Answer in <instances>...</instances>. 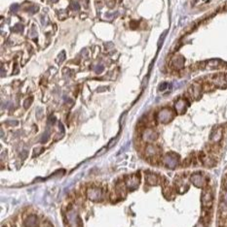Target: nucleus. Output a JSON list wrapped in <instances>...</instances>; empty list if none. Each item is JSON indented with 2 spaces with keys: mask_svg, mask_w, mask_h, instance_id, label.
Wrapping results in <instances>:
<instances>
[{
  "mask_svg": "<svg viewBox=\"0 0 227 227\" xmlns=\"http://www.w3.org/2000/svg\"><path fill=\"white\" fill-rule=\"evenodd\" d=\"M127 190H128V187H127L125 181H120L115 184V191L117 192V194L120 196V197H124L127 193Z\"/></svg>",
  "mask_w": 227,
  "mask_h": 227,
  "instance_id": "obj_15",
  "label": "nucleus"
},
{
  "mask_svg": "<svg viewBox=\"0 0 227 227\" xmlns=\"http://www.w3.org/2000/svg\"><path fill=\"white\" fill-rule=\"evenodd\" d=\"M42 116H43V110H42L41 108H39L38 110L36 111V117L40 119L41 117H42Z\"/></svg>",
  "mask_w": 227,
  "mask_h": 227,
  "instance_id": "obj_29",
  "label": "nucleus"
},
{
  "mask_svg": "<svg viewBox=\"0 0 227 227\" xmlns=\"http://www.w3.org/2000/svg\"><path fill=\"white\" fill-rule=\"evenodd\" d=\"M157 138H158V133L150 127L145 128L141 133V139L146 143H152Z\"/></svg>",
  "mask_w": 227,
  "mask_h": 227,
  "instance_id": "obj_7",
  "label": "nucleus"
},
{
  "mask_svg": "<svg viewBox=\"0 0 227 227\" xmlns=\"http://www.w3.org/2000/svg\"><path fill=\"white\" fill-rule=\"evenodd\" d=\"M202 205L205 209H210L213 206L214 202V194L213 191L210 187H205L202 193V197H201Z\"/></svg>",
  "mask_w": 227,
  "mask_h": 227,
  "instance_id": "obj_3",
  "label": "nucleus"
},
{
  "mask_svg": "<svg viewBox=\"0 0 227 227\" xmlns=\"http://www.w3.org/2000/svg\"><path fill=\"white\" fill-rule=\"evenodd\" d=\"M200 159H201V162L207 167H213V166L216 165V160H214L213 157L209 156V155H205L204 153L202 154V156H200Z\"/></svg>",
  "mask_w": 227,
  "mask_h": 227,
  "instance_id": "obj_17",
  "label": "nucleus"
},
{
  "mask_svg": "<svg viewBox=\"0 0 227 227\" xmlns=\"http://www.w3.org/2000/svg\"><path fill=\"white\" fill-rule=\"evenodd\" d=\"M222 136H223L222 128H220V127H217V128L214 129L213 131H211V136H210V140H211V143L216 144V143H218V142L221 141Z\"/></svg>",
  "mask_w": 227,
  "mask_h": 227,
  "instance_id": "obj_13",
  "label": "nucleus"
},
{
  "mask_svg": "<svg viewBox=\"0 0 227 227\" xmlns=\"http://www.w3.org/2000/svg\"><path fill=\"white\" fill-rule=\"evenodd\" d=\"M190 181L198 188H205L207 186V179L201 173H194L190 176Z\"/></svg>",
  "mask_w": 227,
  "mask_h": 227,
  "instance_id": "obj_5",
  "label": "nucleus"
},
{
  "mask_svg": "<svg viewBox=\"0 0 227 227\" xmlns=\"http://www.w3.org/2000/svg\"><path fill=\"white\" fill-rule=\"evenodd\" d=\"M198 65L200 66V68H203V69H218V68L224 67V66H227V63L223 62L219 59H211L203 63H199Z\"/></svg>",
  "mask_w": 227,
  "mask_h": 227,
  "instance_id": "obj_6",
  "label": "nucleus"
},
{
  "mask_svg": "<svg viewBox=\"0 0 227 227\" xmlns=\"http://www.w3.org/2000/svg\"><path fill=\"white\" fill-rule=\"evenodd\" d=\"M6 76V73H5V69H4V67L2 66V68H1V77L2 78H4Z\"/></svg>",
  "mask_w": 227,
  "mask_h": 227,
  "instance_id": "obj_39",
  "label": "nucleus"
},
{
  "mask_svg": "<svg viewBox=\"0 0 227 227\" xmlns=\"http://www.w3.org/2000/svg\"><path fill=\"white\" fill-rule=\"evenodd\" d=\"M162 162L166 167L170 168V169H175L177 167V165L179 164V157L177 154L175 153H167L166 155L163 157Z\"/></svg>",
  "mask_w": 227,
  "mask_h": 227,
  "instance_id": "obj_2",
  "label": "nucleus"
},
{
  "mask_svg": "<svg viewBox=\"0 0 227 227\" xmlns=\"http://www.w3.org/2000/svg\"><path fill=\"white\" fill-rule=\"evenodd\" d=\"M166 34H167V32H164V33H163V35L161 36V38H160V40H159V43H158V46H159V47H161V42H163V41H164V39H165V36H166Z\"/></svg>",
  "mask_w": 227,
  "mask_h": 227,
  "instance_id": "obj_35",
  "label": "nucleus"
},
{
  "mask_svg": "<svg viewBox=\"0 0 227 227\" xmlns=\"http://www.w3.org/2000/svg\"><path fill=\"white\" fill-rule=\"evenodd\" d=\"M19 73V69H18V63H15V71L13 72V74H18Z\"/></svg>",
  "mask_w": 227,
  "mask_h": 227,
  "instance_id": "obj_38",
  "label": "nucleus"
},
{
  "mask_svg": "<svg viewBox=\"0 0 227 227\" xmlns=\"http://www.w3.org/2000/svg\"><path fill=\"white\" fill-rule=\"evenodd\" d=\"M174 117L175 113L170 108H163L156 114V119L160 123H169Z\"/></svg>",
  "mask_w": 227,
  "mask_h": 227,
  "instance_id": "obj_1",
  "label": "nucleus"
},
{
  "mask_svg": "<svg viewBox=\"0 0 227 227\" xmlns=\"http://www.w3.org/2000/svg\"><path fill=\"white\" fill-rule=\"evenodd\" d=\"M187 107H188V102L184 98H179L175 103V110L179 115H182L185 113Z\"/></svg>",
  "mask_w": 227,
  "mask_h": 227,
  "instance_id": "obj_10",
  "label": "nucleus"
},
{
  "mask_svg": "<svg viewBox=\"0 0 227 227\" xmlns=\"http://www.w3.org/2000/svg\"><path fill=\"white\" fill-rule=\"evenodd\" d=\"M25 226L26 227H37L38 226V219L34 214H31L26 217L25 220Z\"/></svg>",
  "mask_w": 227,
  "mask_h": 227,
  "instance_id": "obj_18",
  "label": "nucleus"
},
{
  "mask_svg": "<svg viewBox=\"0 0 227 227\" xmlns=\"http://www.w3.org/2000/svg\"><path fill=\"white\" fill-rule=\"evenodd\" d=\"M65 51H62V53H60V54L57 56V63H62V62L65 61Z\"/></svg>",
  "mask_w": 227,
  "mask_h": 227,
  "instance_id": "obj_24",
  "label": "nucleus"
},
{
  "mask_svg": "<svg viewBox=\"0 0 227 227\" xmlns=\"http://www.w3.org/2000/svg\"><path fill=\"white\" fill-rule=\"evenodd\" d=\"M83 3V5L85 6V8H88V4H89V0H80Z\"/></svg>",
  "mask_w": 227,
  "mask_h": 227,
  "instance_id": "obj_37",
  "label": "nucleus"
},
{
  "mask_svg": "<svg viewBox=\"0 0 227 227\" xmlns=\"http://www.w3.org/2000/svg\"><path fill=\"white\" fill-rule=\"evenodd\" d=\"M29 35H30V37H36V36H37V32H36V30H35V25L32 26L31 30H30Z\"/></svg>",
  "mask_w": 227,
  "mask_h": 227,
  "instance_id": "obj_30",
  "label": "nucleus"
},
{
  "mask_svg": "<svg viewBox=\"0 0 227 227\" xmlns=\"http://www.w3.org/2000/svg\"><path fill=\"white\" fill-rule=\"evenodd\" d=\"M12 30L15 32H22L23 30V26L22 23H17V25H15V26L12 28Z\"/></svg>",
  "mask_w": 227,
  "mask_h": 227,
  "instance_id": "obj_26",
  "label": "nucleus"
},
{
  "mask_svg": "<svg viewBox=\"0 0 227 227\" xmlns=\"http://www.w3.org/2000/svg\"><path fill=\"white\" fill-rule=\"evenodd\" d=\"M56 117H54V116H51L49 119H48V125H50V124H55V122H56Z\"/></svg>",
  "mask_w": 227,
  "mask_h": 227,
  "instance_id": "obj_28",
  "label": "nucleus"
},
{
  "mask_svg": "<svg viewBox=\"0 0 227 227\" xmlns=\"http://www.w3.org/2000/svg\"><path fill=\"white\" fill-rule=\"evenodd\" d=\"M168 87V84L167 83H164V84H161L159 86V90H165Z\"/></svg>",
  "mask_w": 227,
  "mask_h": 227,
  "instance_id": "obj_34",
  "label": "nucleus"
},
{
  "mask_svg": "<svg viewBox=\"0 0 227 227\" xmlns=\"http://www.w3.org/2000/svg\"><path fill=\"white\" fill-rule=\"evenodd\" d=\"M224 186H225V189L227 190V177L225 178V181H224Z\"/></svg>",
  "mask_w": 227,
  "mask_h": 227,
  "instance_id": "obj_40",
  "label": "nucleus"
},
{
  "mask_svg": "<svg viewBox=\"0 0 227 227\" xmlns=\"http://www.w3.org/2000/svg\"><path fill=\"white\" fill-rule=\"evenodd\" d=\"M86 195L90 200L94 202H99L101 200L102 196H104V192L99 187H89L86 190Z\"/></svg>",
  "mask_w": 227,
  "mask_h": 227,
  "instance_id": "obj_4",
  "label": "nucleus"
},
{
  "mask_svg": "<svg viewBox=\"0 0 227 227\" xmlns=\"http://www.w3.org/2000/svg\"><path fill=\"white\" fill-rule=\"evenodd\" d=\"M32 102H33V97L32 96H30V97H28L25 100V102H23V108L25 109H28L30 106H31V104H32Z\"/></svg>",
  "mask_w": 227,
  "mask_h": 227,
  "instance_id": "obj_23",
  "label": "nucleus"
},
{
  "mask_svg": "<svg viewBox=\"0 0 227 227\" xmlns=\"http://www.w3.org/2000/svg\"><path fill=\"white\" fill-rule=\"evenodd\" d=\"M184 57L182 56H175L171 60V66L175 70H180L184 66Z\"/></svg>",
  "mask_w": 227,
  "mask_h": 227,
  "instance_id": "obj_12",
  "label": "nucleus"
},
{
  "mask_svg": "<svg viewBox=\"0 0 227 227\" xmlns=\"http://www.w3.org/2000/svg\"><path fill=\"white\" fill-rule=\"evenodd\" d=\"M202 92H203V86L199 84H193L188 89V93L190 97L194 99V100H198V99L201 98Z\"/></svg>",
  "mask_w": 227,
  "mask_h": 227,
  "instance_id": "obj_8",
  "label": "nucleus"
},
{
  "mask_svg": "<svg viewBox=\"0 0 227 227\" xmlns=\"http://www.w3.org/2000/svg\"><path fill=\"white\" fill-rule=\"evenodd\" d=\"M145 181H146L147 184L149 186H157L161 183V178L159 176H157L156 174L153 173H147L145 175Z\"/></svg>",
  "mask_w": 227,
  "mask_h": 227,
  "instance_id": "obj_14",
  "label": "nucleus"
},
{
  "mask_svg": "<svg viewBox=\"0 0 227 227\" xmlns=\"http://www.w3.org/2000/svg\"><path fill=\"white\" fill-rule=\"evenodd\" d=\"M93 68H94V70H95V72H96V74H101V72L104 70V66L102 65L101 63V64L99 63V64L93 66Z\"/></svg>",
  "mask_w": 227,
  "mask_h": 227,
  "instance_id": "obj_22",
  "label": "nucleus"
},
{
  "mask_svg": "<svg viewBox=\"0 0 227 227\" xmlns=\"http://www.w3.org/2000/svg\"><path fill=\"white\" fill-rule=\"evenodd\" d=\"M223 227H227V225H225V226H223Z\"/></svg>",
  "mask_w": 227,
  "mask_h": 227,
  "instance_id": "obj_43",
  "label": "nucleus"
},
{
  "mask_svg": "<svg viewBox=\"0 0 227 227\" xmlns=\"http://www.w3.org/2000/svg\"><path fill=\"white\" fill-rule=\"evenodd\" d=\"M18 9H19V5H18V4H14V5H12L11 11H12V12H17Z\"/></svg>",
  "mask_w": 227,
  "mask_h": 227,
  "instance_id": "obj_36",
  "label": "nucleus"
},
{
  "mask_svg": "<svg viewBox=\"0 0 227 227\" xmlns=\"http://www.w3.org/2000/svg\"><path fill=\"white\" fill-rule=\"evenodd\" d=\"M69 7H70V9H72V10H74V11H79L80 10L79 3L76 2L75 0H70V4H69Z\"/></svg>",
  "mask_w": 227,
  "mask_h": 227,
  "instance_id": "obj_20",
  "label": "nucleus"
},
{
  "mask_svg": "<svg viewBox=\"0 0 227 227\" xmlns=\"http://www.w3.org/2000/svg\"><path fill=\"white\" fill-rule=\"evenodd\" d=\"M49 139H50V131L49 130H46V131L43 133V135H42L40 142L41 143H46V142H48Z\"/></svg>",
  "mask_w": 227,
  "mask_h": 227,
  "instance_id": "obj_21",
  "label": "nucleus"
},
{
  "mask_svg": "<svg viewBox=\"0 0 227 227\" xmlns=\"http://www.w3.org/2000/svg\"><path fill=\"white\" fill-rule=\"evenodd\" d=\"M63 74H67L68 76H72V75H73V72H72L70 69L65 68V69H63Z\"/></svg>",
  "mask_w": 227,
  "mask_h": 227,
  "instance_id": "obj_32",
  "label": "nucleus"
},
{
  "mask_svg": "<svg viewBox=\"0 0 227 227\" xmlns=\"http://www.w3.org/2000/svg\"><path fill=\"white\" fill-rule=\"evenodd\" d=\"M52 1H53V2H57V0H52Z\"/></svg>",
  "mask_w": 227,
  "mask_h": 227,
  "instance_id": "obj_42",
  "label": "nucleus"
},
{
  "mask_svg": "<svg viewBox=\"0 0 227 227\" xmlns=\"http://www.w3.org/2000/svg\"><path fill=\"white\" fill-rule=\"evenodd\" d=\"M225 81H226V84H227V74L225 75Z\"/></svg>",
  "mask_w": 227,
  "mask_h": 227,
  "instance_id": "obj_41",
  "label": "nucleus"
},
{
  "mask_svg": "<svg viewBox=\"0 0 227 227\" xmlns=\"http://www.w3.org/2000/svg\"><path fill=\"white\" fill-rule=\"evenodd\" d=\"M219 219L220 220H223V221H226L227 220V202L222 201L220 202L219 204Z\"/></svg>",
  "mask_w": 227,
  "mask_h": 227,
  "instance_id": "obj_16",
  "label": "nucleus"
},
{
  "mask_svg": "<svg viewBox=\"0 0 227 227\" xmlns=\"http://www.w3.org/2000/svg\"><path fill=\"white\" fill-rule=\"evenodd\" d=\"M125 183H126L127 187H128V189H130V190L137 189V187L138 186V184H140V176L137 174H135V175H132V176L127 177Z\"/></svg>",
  "mask_w": 227,
  "mask_h": 227,
  "instance_id": "obj_9",
  "label": "nucleus"
},
{
  "mask_svg": "<svg viewBox=\"0 0 227 227\" xmlns=\"http://www.w3.org/2000/svg\"><path fill=\"white\" fill-rule=\"evenodd\" d=\"M67 17H68V13L66 10H62V11L57 12V18H59V20H65Z\"/></svg>",
  "mask_w": 227,
  "mask_h": 227,
  "instance_id": "obj_19",
  "label": "nucleus"
},
{
  "mask_svg": "<svg viewBox=\"0 0 227 227\" xmlns=\"http://www.w3.org/2000/svg\"><path fill=\"white\" fill-rule=\"evenodd\" d=\"M43 150H44V149L43 148H38V149H35L34 150V153H33V156H35L36 154H40L41 153H43Z\"/></svg>",
  "mask_w": 227,
  "mask_h": 227,
  "instance_id": "obj_31",
  "label": "nucleus"
},
{
  "mask_svg": "<svg viewBox=\"0 0 227 227\" xmlns=\"http://www.w3.org/2000/svg\"><path fill=\"white\" fill-rule=\"evenodd\" d=\"M160 154V149L157 146H154L152 144H149L145 147V155L149 158L158 157Z\"/></svg>",
  "mask_w": 227,
  "mask_h": 227,
  "instance_id": "obj_11",
  "label": "nucleus"
},
{
  "mask_svg": "<svg viewBox=\"0 0 227 227\" xmlns=\"http://www.w3.org/2000/svg\"><path fill=\"white\" fill-rule=\"evenodd\" d=\"M26 10L28 11L29 14H35L39 11V7L38 6H30V7L26 8Z\"/></svg>",
  "mask_w": 227,
  "mask_h": 227,
  "instance_id": "obj_25",
  "label": "nucleus"
},
{
  "mask_svg": "<svg viewBox=\"0 0 227 227\" xmlns=\"http://www.w3.org/2000/svg\"><path fill=\"white\" fill-rule=\"evenodd\" d=\"M5 123L7 125H10V126H17L18 124H19V122H18V120H7Z\"/></svg>",
  "mask_w": 227,
  "mask_h": 227,
  "instance_id": "obj_27",
  "label": "nucleus"
},
{
  "mask_svg": "<svg viewBox=\"0 0 227 227\" xmlns=\"http://www.w3.org/2000/svg\"><path fill=\"white\" fill-rule=\"evenodd\" d=\"M116 141H117V138H114V139H112V140L110 141V143L108 144V146H107V149H110V148H112V146L113 145L116 143Z\"/></svg>",
  "mask_w": 227,
  "mask_h": 227,
  "instance_id": "obj_33",
  "label": "nucleus"
}]
</instances>
